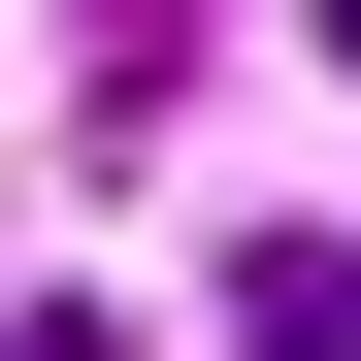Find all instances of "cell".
<instances>
[{
    "instance_id": "obj_1",
    "label": "cell",
    "mask_w": 361,
    "mask_h": 361,
    "mask_svg": "<svg viewBox=\"0 0 361 361\" xmlns=\"http://www.w3.org/2000/svg\"><path fill=\"white\" fill-rule=\"evenodd\" d=\"M230 361H361V197H329V230H263V263H230Z\"/></svg>"
},
{
    "instance_id": "obj_2",
    "label": "cell",
    "mask_w": 361,
    "mask_h": 361,
    "mask_svg": "<svg viewBox=\"0 0 361 361\" xmlns=\"http://www.w3.org/2000/svg\"><path fill=\"white\" fill-rule=\"evenodd\" d=\"M0 361H132V329H99V295H0Z\"/></svg>"
},
{
    "instance_id": "obj_3",
    "label": "cell",
    "mask_w": 361,
    "mask_h": 361,
    "mask_svg": "<svg viewBox=\"0 0 361 361\" xmlns=\"http://www.w3.org/2000/svg\"><path fill=\"white\" fill-rule=\"evenodd\" d=\"M329 66H361V0H329Z\"/></svg>"
}]
</instances>
